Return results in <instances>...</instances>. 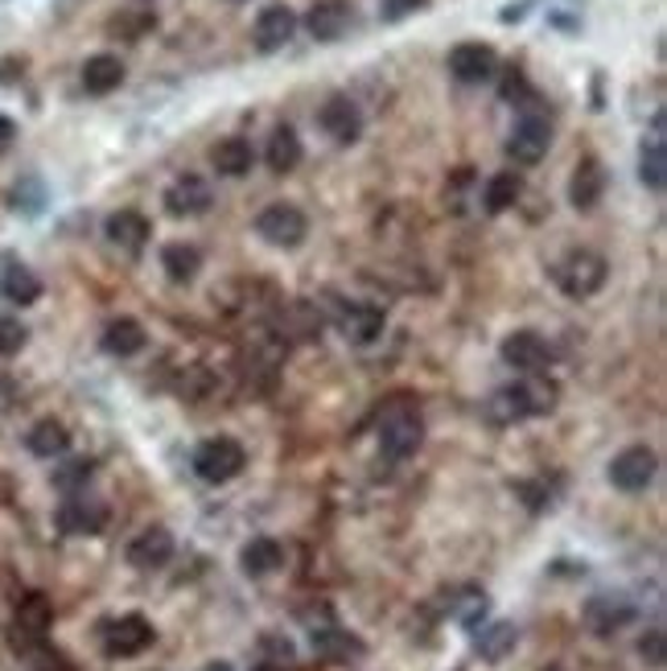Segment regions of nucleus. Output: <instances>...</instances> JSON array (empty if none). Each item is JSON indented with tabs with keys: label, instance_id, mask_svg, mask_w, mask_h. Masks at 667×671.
Wrapping results in <instances>:
<instances>
[{
	"label": "nucleus",
	"instance_id": "nucleus-19",
	"mask_svg": "<svg viewBox=\"0 0 667 671\" xmlns=\"http://www.w3.org/2000/svg\"><path fill=\"white\" fill-rule=\"evenodd\" d=\"M0 297L9 305H34L42 297V281L30 264H21L18 255L0 260Z\"/></svg>",
	"mask_w": 667,
	"mask_h": 671
},
{
	"label": "nucleus",
	"instance_id": "nucleus-10",
	"mask_svg": "<svg viewBox=\"0 0 667 671\" xmlns=\"http://www.w3.org/2000/svg\"><path fill=\"white\" fill-rule=\"evenodd\" d=\"M503 363L515 371H524V375H540V371L552 363V346H548L544 334H536V330H515V334L503 338Z\"/></svg>",
	"mask_w": 667,
	"mask_h": 671
},
{
	"label": "nucleus",
	"instance_id": "nucleus-15",
	"mask_svg": "<svg viewBox=\"0 0 667 671\" xmlns=\"http://www.w3.org/2000/svg\"><path fill=\"white\" fill-rule=\"evenodd\" d=\"M210 202H215V194H210V182L206 178H198V173H182L177 182H170V190H165V211H170L173 218H198L210 211Z\"/></svg>",
	"mask_w": 667,
	"mask_h": 671
},
{
	"label": "nucleus",
	"instance_id": "nucleus-44",
	"mask_svg": "<svg viewBox=\"0 0 667 671\" xmlns=\"http://www.w3.org/2000/svg\"><path fill=\"white\" fill-rule=\"evenodd\" d=\"M256 671H285V668H273V663H264V668H256Z\"/></svg>",
	"mask_w": 667,
	"mask_h": 671
},
{
	"label": "nucleus",
	"instance_id": "nucleus-14",
	"mask_svg": "<svg viewBox=\"0 0 667 671\" xmlns=\"http://www.w3.org/2000/svg\"><path fill=\"white\" fill-rule=\"evenodd\" d=\"M318 124H322V133L330 140H338V145H355L363 136V112L359 103L350 100V95H330L322 103V112H318Z\"/></svg>",
	"mask_w": 667,
	"mask_h": 671
},
{
	"label": "nucleus",
	"instance_id": "nucleus-8",
	"mask_svg": "<svg viewBox=\"0 0 667 671\" xmlns=\"http://www.w3.org/2000/svg\"><path fill=\"white\" fill-rule=\"evenodd\" d=\"M498 70V54L486 42H462L449 50V75L462 87H482L491 83Z\"/></svg>",
	"mask_w": 667,
	"mask_h": 671
},
{
	"label": "nucleus",
	"instance_id": "nucleus-39",
	"mask_svg": "<svg viewBox=\"0 0 667 671\" xmlns=\"http://www.w3.org/2000/svg\"><path fill=\"white\" fill-rule=\"evenodd\" d=\"M91 470H95V466H91L87 457H79V462H67L62 470L54 474V487L67 490V494H74L79 487H87V482H91Z\"/></svg>",
	"mask_w": 667,
	"mask_h": 671
},
{
	"label": "nucleus",
	"instance_id": "nucleus-45",
	"mask_svg": "<svg viewBox=\"0 0 667 671\" xmlns=\"http://www.w3.org/2000/svg\"><path fill=\"white\" fill-rule=\"evenodd\" d=\"M231 4H243V0H231Z\"/></svg>",
	"mask_w": 667,
	"mask_h": 671
},
{
	"label": "nucleus",
	"instance_id": "nucleus-34",
	"mask_svg": "<svg viewBox=\"0 0 667 671\" xmlns=\"http://www.w3.org/2000/svg\"><path fill=\"white\" fill-rule=\"evenodd\" d=\"M9 206L18 211V215H42L46 211V185L37 182V178H21L13 190H9Z\"/></svg>",
	"mask_w": 667,
	"mask_h": 671
},
{
	"label": "nucleus",
	"instance_id": "nucleus-42",
	"mask_svg": "<svg viewBox=\"0 0 667 671\" xmlns=\"http://www.w3.org/2000/svg\"><path fill=\"white\" fill-rule=\"evenodd\" d=\"M198 671H235L227 659H215V663H206V668H198Z\"/></svg>",
	"mask_w": 667,
	"mask_h": 671
},
{
	"label": "nucleus",
	"instance_id": "nucleus-30",
	"mask_svg": "<svg viewBox=\"0 0 667 671\" xmlns=\"http://www.w3.org/2000/svg\"><path fill=\"white\" fill-rule=\"evenodd\" d=\"M161 272L170 276L173 285H189L203 272V252L194 243H165L161 248Z\"/></svg>",
	"mask_w": 667,
	"mask_h": 671
},
{
	"label": "nucleus",
	"instance_id": "nucleus-16",
	"mask_svg": "<svg viewBox=\"0 0 667 671\" xmlns=\"http://www.w3.org/2000/svg\"><path fill=\"white\" fill-rule=\"evenodd\" d=\"M297 30H301V21H297V13H292L289 4H268L256 18V34L252 37H256L260 54H276L297 37Z\"/></svg>",
	"mask_w": 667,
	"mask_h": 671
},
{
	"label": "nucleus",
	"instance_id": "nucleus-41",
	"mask_svg": "<svg viewBox=\"0 0 667 671\" xmlns=\"http://www.w3.org/2000/svg\"><path fill=\"white\" fill-rule=\"evenodd\" d=\"M18 403H21V387H18V379L0 371V417H4V412H13Z\"/></svg>",
	"mask_w": 667,
	"mask_h": 671
},
{
	"label": "nucleus",
	"instance_id": "nucleus-27",
	"mask_svg": "<svg viewBox=\"0 0 667 671\" xmlns=\"http://www.w3.org/2000/svg\"><path fill=\"white\" fill-rule=\"evenodd\" d=\"M515 642H519V630H515L511 622L474 626V655L486 659V663H503V659L515 651Z\"/></svg>",
	"mask_w": 667,
	"mask_h": 671
},
{
	"label": "nucleus",
	"instance_id": "nucleus-40",
	"mask_svg": "<svg viewBox=\"0 0 667 671\" xmlns=\"http://www.w3.org/2000/svg\"><path fill=\"white\" fill-rule=\"evenodd\" d=\"M428 0H379V18L383 21H404V18H416L425 13Z\"/></svg>",
	"mask_w": 667,
	"mask_h": 671
},
{
	"label": "nucleus",
	"instance_id": "nucleus-1",
	"mask_svg": "<svg viewBox=\"0 0 667 671\" xmlns=\"http://www.w3.org/2000/svg\"><path fill=\"white\" fill-rule=\"evenodd\" d=\"M556 408V387L540 379V375H528L511 387H498L491 403H486V417L495 424H519L528 417H548Z\"/></svg>",
	"mask_w": 667,
	"mask_h": 671
},
{
	"label": "nucleus",
	"instance_id": "nucleus-6",
	"mask_svg": "<svg viewBox=\"0 0 667 671\" xmlns=\"http://www.w3.org/2000/svg\"><path fill=\"white\" fill-rule=\"evenodd\" d=\"M153 638H157L153 622L140 618V614H124V618L103 626V651L112 655V659H133V655L149 651Z\"/></svg>",
	"mask_w": 667,
	"mask_h": 671
},
{
	"label": "nucleus",
	"instance_id": "nucleus-11",
	"mask_svg": "<svg viewBox=\"0 0 667 671\" xmlns=\"http://www.w3.org/2000/svg\"><path fill=\"white\" fill-rule=\"evenodd\" d=\"M173 553H177V539H173L170 527H145L140 536H133V544H128V565L137 572H157V569H165L173 560Z\"/></svg>",
	"mask_w": 667,
	"mask_h": 671
},
{
	"label": "nucleus",
	"instance_id": "nucleus-9",
	"mask_svg": "<svg viewBox=\"0 0 667 671\" xmlns=\"http://www.w3.org/2000/svg\"><path fill=\"white\" fill-rule=\"evenodd\" d=\"M655 470H659L655 450L631 445V450H622V454L610 462V482H614L618 490H626V494H639V490H647L651 482H655Z\"/></svg>",
	"mask_w": 667,
	"mask_h": 671
},
{
	"label": "nucleus",
	"instance_id": "nucleus-23",
	"mask_svg": "<svg viewBox=\"0 0 667 671\" xmlns=\"http://www.w3.org/2000/svg\"><path fill=\"white\" fill-rule=\"evenodd\" d=\"M79 79H83L87 95H112L124 83V62L116 54H91L79 70Z\"/></svg>",
	"mask_w": 667,
	"mask_h": 671
},
{
	"label": "nucleus",
	"instance_id": "nucleus-7",
	"mask_svg": "<svg viewBox=\"0 0 667 671\" xmlns=\"http://www.w3.org/2000/svg\"><path fill=\"white\" fill-rule=\"evenodd\" d=\"M548 149H552V124H548L544 116L528 112V116L511 128L507 157H511L515 166H540V161L548 157Z\"/></svg>",
	"mask_w": 667,
	"mask_h": 671
},
{
	"label": "nucleus",
	"instance_id": "nucleus-38",
	"mask_svg": "<svg viewBox=\"0 0 667 671\" xmlns=\"http://www.w3.org/2000/svg\"><path fill=\"white\" fill-rule=\"evenodd\" d=\"M639 655H643V663H647L651 671H664V663H667V635L659 630V626L639 638Z\"/></svg>",
	"mask_w": 667,
	"mask_h": 671
},
{
	"label": "nucleus",
	"instance_id": "nucleus-18",
	"mask_svg": "<svg viewBox=\"0 0 667 671\" xmlns=\"http://www.w3.org/2000/svg\"><path fill=\"white\" fill-rule=\"evenodd\" d=\"M103 236H107L112 248L137 255L149 243L153 227H149V218L140 215V211H116V215H107V223H103Z\"/></svg>",
	"mask_w": 667,
	"mask_h": 671
},
{
	"label": "nucleus",
	"instance_id": "nucleus-43",
	"mask_svg": "<svg viewBox=\"0 0 667 671\" xmlns=\"http://www.w3.org/2000/svg\"><path fill=\"white\" fill-rule=\"evenodd\" d=\"M42 671H70L67 663H50V668H42Z\"/></svg>",
	"mask_w": 667,
	"mask_h": 671
},
{
	"label": "nucleus",
	"instance_id": "nucleus-36",
	"mask_svg": "<svg viewBox=\"0 0 667 671\" xmlns=\"http://www.w3.org/2000/svg\"><path fill=\"white\" fill-rule=\"evenodd\" d=\"M453 618L474 630V626L486 618V593H479V589H465L462 602H453Z\"/></svg>",
	"mask_w": 667,
	"mask_h": 671
},
{
	"label": "nucleus",
	"instance_id": "nucleus-3",
	"mask_svg": "<svg viewBox=\"0 0 667 671\" xmlns=\"http://www.w3.org/2000/svg\"><path fill=\"white\" fill-rule=\"evenodd\" d=\"M194 474L210 482V487H222V482H231V478H240L243 466H248V454H243V445L235 436H210L203 441L198 450H194Z\"/></svg>",
	"mask_w": 667,
	"mask_h": 671
},
{
	"label": "nucleus",
	"instance_id": "nucleus-26",
	"mask_svg": "<svg viewBox=\"0 0 667 671\" xmlns=\"http://www.w3.org/2000/svg\"><path fill=\"white\" fill-rule=\"evenodd\" d=\"M100 342L112 359H133V354L145 351L149 334H145V326H140L137 318H116V321H107V330H103Z\"/></svg>",
	"mask_w": 667,
	"mask_h": 671
},
{
	"label": "nucleus",
	"instance_id": "nucleus-17",
	"mask_svg": "<svg viewBox=\"0 0 667 671\" xmlns=\"http://www.w3.org/2000/svg\"><path fill=\"white\" fill-rule=\"evenodd\" d=\"M103 523H107V507L100 499L70 494L67 503L58 507V532L62 536H95Z\"/></svg>",
	"mask_w": 667,
	"mask_h": 671
},
{
	"label": "nucleus",
	"instance_id": "nucleus-2",
	"mask_svg": "<svg viewBox=\"0 0 667 671\" xmlns=\"http://www.w3.org/2000/svg\"><path fill=\"white\" fill-rule=\"evenodd\" d=\"M421 441H425V420L416 408L409 403H392L383 417H379V450L383 457H392V462H404L421 450Z\"/></svg>",
	"mask_w": 667,
	"mask_h": 671
},
{
	"label": "nucleus",
	"instance_id": "nucleus-28",
	"mask_svg": "<svg viewBox=\"0 0 667 671\" xmlns=\"http://www.w3.org/2000/svg\"><path fill=\"white\" fill-rule=\"evenodd\" d=\"M301 157H306V149H301L297 128H292V124H276L273 136H268V152H264L268 169H273V173H292V169L301 166Z\"/></svg>",
	"mask_w": 667,
	"mask_h": 671
},
{
	"label": "nucleus",
	"instance_id": "nucleus-29",
	"mask_svg": "<svg viewBox=\"0 0 667 671\" xmlns=\"http://www.w3.org/2000/svg\"><path fill=\"white\" fill-rule=\"evenodd\" d=\"M25 450L34 457H46V462H54V457H62L70 450V433H67V424L62 420H37L34 429L25 433Z\"/></svg>",
	"mask_w": 667,
	"mask_h": 671
},
{
	"label": "nucleus",
	"instance_id": "nucleus-35",
	"mask_svg": "<svg viewBox=\"0 0 667 671\" xmlns=\"http://www.w3.org/2000/svg\"><path fill=\"white\" fill-rule=\"evenodd\" d=\"M30 342V330H25V321L21 318H0V359H13V354H21V346Z\"/></svg>",
	"mask_w": 667,
	"mask_h": 671
},
{
	"label": "nucleus",
	"instance_id": "nucleus-13",
	"mask_svg": "<svg viewBox=\"0 0 667 671\" xmlns=\"http://www.w3.org/2000/svg\"><path fill=\"white\" fill-rule=\"evenodd\" d=\"M350 21H355V13H350V0H313L306 13V34L313 37V42H338V37L350 30Z\"/></svg>",
	"mask_w": 667,
	"mask_h": 671
},
{
	"label": "nucleus",
	"instance_id": "nucleus-37",
	"mask_svg": "<svg viewBox=\"0 0 667 671\" xmlns=\"http://www.w3.org/2000/svg\"><path fill=\"white\" fill-rule=\"evenodd\" d=\"M260 655L273 663V668H285V663H292V638L289 635H276V630H268V635H260Z\"/></svg>",
	"mask_w": 667,
	"mask_h": 671
},
{
	"label": "nucleus",
	"instance_id": "nucleus-4",
	"mask_svg": "<svg viewBox=\"0 0 667 671\" xmlns=\"http://www.w3.org/2000/svg\"><path fill=\"white\" fill-rule=\"evenodd\" d=\"M606 272H610V264H606L598 252L577 248V252H568L565 260L552 269V276H556V285H561L565 297L585 302V297H594V293L606 285Z\"/></svg>",
	"mask_w": 667,
	"mask_h": 671
},
{
	"label": "nucleus",
	"instance_id": "nucleus-12",
	"mask_svg": "<svg viewBox=\"0 0 667 671\" xmlns=\"http://www.w3.org/2000/svg\"><path fill=\"white\" fill-rule=\"evenodd\" d=\"M582 618L598 638H610V635H618L622 626H631L634 622V602H626L622 593H598V598L585 602Z\"/></svg>",
	"mask_w": 667,
	"mask_h": 671
},
{
	"label": "nucleus",
	"instance_id": "nucleus-31",
	"mask_svg": "<svg viewBox=\"0 0 667 671\" xmlns=\"http://www.w3.org/2000/svg\"><path fill=\"white\" fill-rule=\"evenodd\" d=\"M639 178L647 190H664L667 182V149H664V116H655V136L643 145V157H639Z\"/></svg>",
	"mask_w": 667,
	"mask_h": 671
},
{
	"label": "nucleus",
	"instance_id": "nucleus-24",
	"mask_svg": "<svg viewBox=\"0 0 667 671\" xmlns=\"http://www.w3.org/2000/svg\"><path fill=\"white\" fill-rule=\"evenodd\" d=\"M280 565H285V548H280V539L256 536V539H248V544H243L240 569L248 572L252 581H260V577H273Z\"/></svg>",
	"mask_w": 667,
	"mask_h": 671
},
{
	"label": "nucleus",
	"instance_id": "nucleus-46",
	"mask_svg": "<svg viewBox=\"0 0 667 671\" xmlns=\"http://www.w3.org/2000/svg\"><path fill=\"white\" fill-rule=\"evenodd\" d=\"M548 671H561V668H548Z\"/></svg>",
	"mask_w": 667,
	"mask_h": 671
},
{
	"label": "nucleus",
	"instance_id": "nucleus-25",
	"mask_svg": "<svg viewBox=\"0 0 667 671\" xmlns=\"http://www.w3.org/2000/svg\"><path fill=\"white\" fill-rule=\"evenodd\" d=\"M210 166H215L219 178H243V173H252V166H256V152H252V145L243 136H227V140H219L210 149Z\"/></svg>",
	"mask_w": 667,
	"mask_h": 671
},
{
	"label": "nucleus",
	"instance_id": "nucleus-32",
	"mask_svg": "<svg viewBox=\"0 0 667 671\" xmlns=\"http://www.w3.org/2000/svg\"><path fill=\"white\" fill-rule=\"evenodd\" d=\"M519 194H524V178H519L515 169H503V173H495V178L486 182L482 202H486L491 215H503V211H511L515 202H519Z\"/></svg>",
	"mask_w": 667,
	"mask_h": 671
},
{
	"label": "nucleus",
	"instance_id": "nucleus-5",
	"mask_svg": "<svg viewBox=\"0 0 667 671\" xmlns=\"http://www.w3.org/2000/svg\"><path fill=\"white\" fill-rule=\"evenodd\" d=\"M256 236L264 243H273V248H301L309 236V218L301 206H292V202H273V206H264L256 215Z\"/></svg>",
	"mask_w": 667,
	"mask_h": 671
},
{
	"label": "nucleus",
	"instance_id": "nucleus-22",
	"mask_svg": "<svg viewBox=\"0 0 667 671\" xmlns=\"http://www.w3.org/2000/svg\"><path fill=\"white\" fill-rule=\"evenodd\" d=\"M309 642H313V655L330 659V663H350V659H363V651H367L363 638L343 630V626H322V630L309 635Z\"/></svg>",
	"mask_w": 667,
	"mask_h": 671
},
{
	"label": "nucleus",
	"instance_id": "nucleus-21",
	"mask_svg": "<svg viewBox=\"0 0 667 671\" xmlns=\"http://www.w3.org/2000/svg\"><path fill=\"white\" fill-rule=\"evenodd\" d=\"M606 194V166L598 157H582L577 169H573V182H568V202L577 211H594Z\"/></svg>",
	"mask_w": 667,
	"mask_h": 671
},
{
	"label": "nucleus",
	"instance_id": "nucleus-20",
	"mask_svg": "<svg viewBox=\"0 0 667 671\" xmlns=\"http://www.w3.org/2000/svg\"><path fill=\"white\" fill-rule=\"evenodd\" d=\"M383 326H388V314L371 302H355L343 309V318H338V330H343L346 342H355V346H367V342H376L383 334Z\"/></svg>",
	"mask_w": 667,
	"mask_h": 671
},
{
	"label": "nucleus",
	"instance_id": "nucleus-33",
	"mask_svg": "<svg viewBox=\"0 0 667 671\" xmlns=\"http://www.w3.org/2000/svg\"><path fill=\"white\" fill-rule=\"evenodd\" d=\"M54 622V605L42 598V593H30L25 602H18V635L25 638H46V630H50Z\"/></svg>",
	"mask_w": 667,
	"mask_h": 671
}]
</instances>
